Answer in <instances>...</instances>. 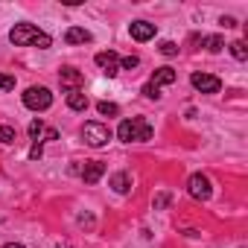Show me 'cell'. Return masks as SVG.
Segmentation results:
<instances>
[{"label": "cell", "instance_id": "cb8c5ba5", "mask_svg": "<svg viewBox=\"0 0 248 248\" xmlns=\"http://www.w3.org/2000/svg\"><path fill=\"white\" fill-rule=\"evenodd\" d=\"M41 155H44V149H41V143H32V149H30V158H32V161H38Z\"/></svg>", "mask_w": 248, "mask_h": 248}, {"label": "cell", "instance_id": "83f0119b", "mask_svg": "<svg viewBox=\"0 0 248 248\" xmlns=\"http://www.w3.org/2000/svg\"><path fill=\"white\" fill-rule=\"evenodd\" d=\"M3 248H27V245H21V242H9V245H3Z\"/></svg>", "mask_w": 248, "mask_h": 248}, {"label": "cell", "instance_id": "5b68a950", "mask_svg": "<svg viewBox=\"0 0 248 248\" xmlns=\"http://www.w3.org/2000/svg\"><path fill=\"white\" fill-rule=\"evenodd\" d=\"M187 193H190L193 199H199V202H207V199L213 196V187H210V178H207V175H202V172H196V175H190V181H187Z\"/></svg>", "mask_w": 248, "mask_h": 248}, {"label": "cell", "instance_id": "30bf717a", "mask_svg": "<svg viewBox=\"0 0 248 248\" xmlns=\"http://www.w3.org/2000/svg\"><path fill=\"white\" fill-rule=\"evenodd\" d=\"M102 175H105V164L102 161H85V167H82V181L85 184H96Z\"/></svg>", "mask_w": 248, "mask_h": 248}, {"label": "cell", "instance_id": "4316f807", "mask_svg": "<svg viewBox=\"0 0 248 248\" xmlns=\"http://www.w3.org/2000/svg\"><path fill=\"white\" fill-rule=\"evenodd\" d=\"M53 248H73V245H70V242H56Z\"/></svg>", "mask_w": 248, "mask_h": 248}, {"label": "cell", "instance_id": "8fae6325", "mask_svg": "<svg viewBox=\"0 0 248 248\" xmlns=\"http://www.w3.org/2000/svg\"><path fill=\"white\" fill-rule=\"evenodd\" d=\"M111 190L120 193V196H126V193L132 190V175H129V172H114V175H111Z\"/></svg>", "mask_w": 248, "mask_h": 248}, {"label": "cell", "instance_id": "277c9868", "mask_svg": "<svg viewBox=\"0 0 248 248\" xmlns=\"http://www.w3.org/2000/svg\"><path fill=\"white\" fill-rule=\"evenodd\" d=\"M24 105H27L30 111H47V108L53 105V93H50V88H44V85H32V88H27V91H24Z\"/></svg>", "mask_w": 248, "mask_h": 248}, {"label": "cell", "instance_id": "603a6c76", "mask_svg": "<svg viewBox=\"0 0 248 248\" xmlns=\"http://www.w3.org/2000/svg\"><path fill=\"white\" fill-rule=\"evenodd\" d=\"M15 88V79L12 76H3V73H0V91H12Z\"/></svg>", "mask_w": 248, "mask_h": 248}, {"label": "cell", "instance_id": "5bb4252c", "mask_svg": "<svg viewBox=\"0 0 248 248\" xmlns=\"http://www.w3.org/2000/svg\"><path fill=\"white\" fill-rule=\"evenodd\" d=\"M67 105H70L73 111H85V108H88V96H85L82 91H73V93H67Z\"/></svg>", "mask_w": 248, "mask_h": 248}, {"label": "cell", "instance_id": "8992f818", "mask_svg": "<svg viewBox=\"0 0 248 248\" xmlns=\"http://www.w3.org/2000/svg\"><path fill=\"white\" fill-rule=\"evenodd\" d=\"M93 62H96V67H99L105 76H117V73H120V56H117L114 50H102V53H96Z\"/></svg>", "mask_w": 248, "mask_h": 248}, {"label": "cell", "instance_id": "e0dca14e", "mask_svg": "<svg viewBox=\"0 0 248 248\" xmlns=\"http://www.w3.org/2000/svg\"><path fill=\"white\" fill-rule=\"evenodd\" d=\"M231 53H233V59L245 62V59H248V47H245V41H233V44H231Z\"/></svg>", "mask_w": 248, "mask_h": 248}, {"label": "cell", "instance_id": "6da1fadb", "mask_svg": "<svg viewBox=\"0 0 248 248\" xmlns=\"http://www.w3.org/2000/svg\"><path fill=\"white\" fill-rule=\"evenodd\" d=\"M9 41L15 47H38V50H47L53 44V38L47 32H41L38 27H32V24H15L9 30Z\"/></svg>", "mask_w": 248, "mask_h": 248}, {"label": "cell", "instance_id": "ffe728a7", "mask_svg": "<svg viewBox=\"0 0 248 248\" xmlns=\"http://www.w3.org/2000/svg\"><path fill=\"white\" fill-rule=\"evenodd\" d=\"M138 64H140V59H138V56H126V59L120 62V70H135Z\"/></svg>", "mask_w": 248, "mask_h": 248}, {"label": "cell", "instance_id": "d4e9b609", "mask_svg": "<svg viewBox=\"0 0 248 248\" xmlns=\"http://www.w3.org/2000/svg\"><path fill=\"white\" fill-rule=\"evenodd\" d=\"M167 204H170V196H167V193H161V196L155 199V210H161V207H167Z\"/></svg>", "mask_w": 248, "mask_h": 248}, {"label": "cell", "instance_id": "484cf974", "mask_svg": "<svg viewBox=\"0 0 248 248\" xmlns=\"http://www.w3.org/2000/svg\"><path fill=\"white\" fill-rule=\"evenodd\" d=\"M44 138H47V140H56V138H59V132H56V129H47V132H44Z\"/></svg>", "mask_w": 248, "mask_h": 248}, {"label": "cell", "instance_id": "7c38bea8", "mask_svg": "<svg viewBox=\"0 0 248 248\" xmlns=\"http://www.w3.org/2000/svg\"><path fill=\"white\" fill-rule=\"evenodd\" d=\"M64 41H67V44H88V41H93V35H91L88 30H82V27H70V30L64 32Z\"/></svg>", "mask_w": 248, "mask_h": 248}, {"label": "cell", "instance_id": "ba28073f", "mask_svg": "<svg viewBox=\"0 0 248 248\" xmlns=\"http://www.w3.org/2000/svg\"><path fill=\"white\" fill-rule=\"evenodd\" d=\"M59 82H62V88L67 91V93H73V91H82V73L76 70V67H62V73H59Z\"/></svg>", "mask_w": 248, "mask_h": 248}, {"label": "cell", "instance_id": "52a82bcc", "mask_svg": "<svg viewBox=\"0 0 248 248\" xmlns=\"http://www.w3.org/2000/svg\"><path fill=\"white\" fill-rule=\"evenodd\" d=\"M190 82H193V88L202 91V93H219V88H222L219 76H213V73H193Z\"/></svg>", "mask_w": 248, "mask_h": 248}, {"label": "cell", "instance_id": "4fadbf2b", "mask_svg": "<svg viewBox=\"0 0 248 248\" xmlns=\"http://www.w3.org/2000/svg\"><path fill=\"white\" fill-rule=\"evenodd\" d=\"M175 79H178V73H175L172 67H158V70H155V76H152V85H155V88H161V85H172Z\"/></svg>", "mask_w": 248, "mask_h": 248}, {"label": "cell", "instance_id": "2e32d148", "mask_svg": "<svg viewBox=\"0 0 248 248\" xmlns=\"http://www.w3.org/2000/svg\"><path fill=\"white\" fill-rule=\"evenodd\" d=\"M44 132H47V126H44L41 120H32V123H30V138H32L35 143L41 140V135H44Z\"/></svg>", "mask_w": 248, "mask_h": 248}, {"label": "cell", "instance_id": "9a60e30c", "mask_svg": "<svg viewBox=\"0 0 248 248\" xmlns=\"http://www.w3.org/2000/svg\"><path fill=\"white\" fill-rule=\"evenodd\" d=\"M204 47H207L210 53H219V50L225 47V38H222V35H207V38H204Z\"/></svg>", "mask_w": 248, "mask_h": 248}, {"label": "cell", "instance_id": "ac0fdd59", "mask_svg": "<svg viewBox=\"0 0 248 248\" xmlns=\"http://www.w3.org/2000/svg\"><path fill=\"white\" fill-rule=\"evenodd\" d=\"M96 111H99L102 117H117V114H120V108H117L114 102H105V99H102V102L96 105Z\"/></svg>", "mask_w": 248, "mask_h": 248}, {"label": "cell", "instance_id": "3957f363", "mask_svg": "<svg viewBox=\"0 0 248 248\" xmlns=\"http://www.w3.org/2000/svg\"><path fill=\"white\" fill-rule=\"evenodd\" d=\"M82 138H85V143H88V146L102 149V146L111 140V129L105 126V123L91 120V123H85V126H82Z\"/></svg>", "mask_w": 248, "mask_h": 248}, {"label": "cell", "instance_id": "d6986e66", "mask_svg": "<svg viewBox=\"0 0 248 248\" xmlns=\"http://www.w3.org/2000/svg\"><path fill=\"white\" fill-rule=\"evenodd\" d=\"M0 143H15V129L12 126H0Z\"/></svg>", "mask_w": 248, "mask_h": 248}, {"label": "cell", "instance_id": "9c48e42d", "mask_svg": "<svg viewBox=\"0 0 248 248\" xmlns=\"http://www.w3.org/2000/svg\"><path fill=\"white\" fill-rule=\"evenodd\" d=\"M129 32H132L135 41H149V38H155V24H149V21H132Z\"/></svg>", "mask_w": 248, "mask_h": 248}, {"label": "cell", "instance_id": "7402d4cb", "mask_svg": "<svg viewBox=\"0 0 248 248\" xmlns=\"http://www.w3.org/2000/svg\"><path fill=\"white\" fill-rule=\"evenodd\" d=\"M161 53H164V56H175V53H178L175 41H164V44H161Z\"/></svg>", "mask_w": 248, "mask_h": 248}, {"label": "cell", "instance_id": "44dd1931", "mask_svg": "<svg viewBox=\"0 0 248 248\" xmlns=\"http://www.w3.org/2000/svg\"><path fill=\"white\" fill-rule=\"evenodd\" d=\"M143 96H149V99H158V96H161V88H155V85L149 82V85H143Z\"/></svg>", "mask_w": 248, "mask_h": 248}, {"label": "cell", "instance_id": "7a4b0ae2", "mask_svg": "<svg viewBox=\"0 0 248 248\" xmlns=\"http://www.w3.org/2000/svg\"><path fill=\"white\" fill-rule=\"evenodd\" d=\"M117 138H120L123 143H143V140H152V123L143 120V117L123 120L120 129H117Z\"/></svg>", "mask_w": 248, "mask_h": 248}]
</instances>
